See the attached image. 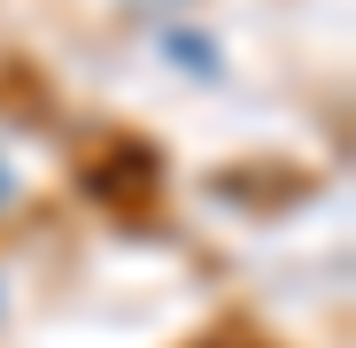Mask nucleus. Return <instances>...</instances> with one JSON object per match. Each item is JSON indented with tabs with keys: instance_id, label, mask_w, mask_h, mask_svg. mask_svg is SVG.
Wrapping results in <instances>:
<instances>
[{
	"instance_id": "1",
	"label": "nucleus",
	"mask_w": 356,
	"mask_h": 348,
	"mask_svg": "<svg viewBox=\"0 0 356 348\" xmlns=\"http://www.w3.org/2000/svg\"><path fill=\"white\" fill-rule=\"evenodd\" d=\"M0 194H8V179H0Z\"/></svg>"
}]
</instances>
